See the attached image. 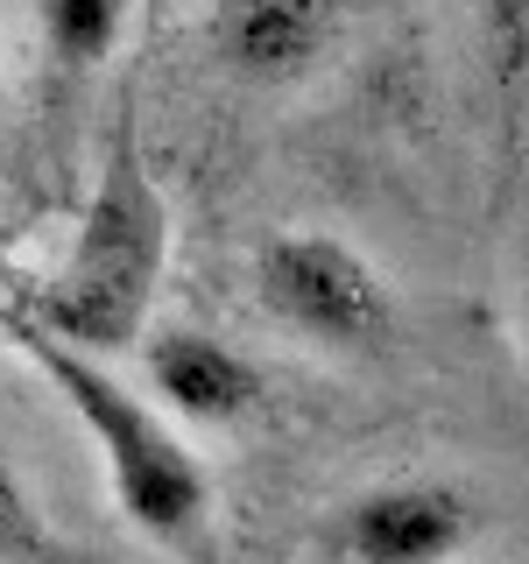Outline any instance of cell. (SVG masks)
I'll return each mask as SVG.
<instances>
[{
	"label": "cell",
	"mask_w": 529,
	"mask_h": 564,
	"mask_svg": "<svg viewBox=\"0 0 529 564\" xmlns=\"http://www.w3.org/2000/svg\"><path fill=\"white\" fill-rule=\"evenodd\" d=\"M0 339L57 388V402L99 445L106 487H114V508L128 516V529H141L149 543H163V551L184 557V564H219V536H212V473H205V458L191 452V437L176 431L155 402H141L106 360L50 339L43 325H29L8 296H0Z\"/></svg>",
	"instance_id": "1"
},
{
	"label": "cell",
	"mask_w": 529,
	"mask_h": 564,
	"mask_svg": "<svg viewBox=\"0 0 529 564\" xmlns=\"http://www.w3.org/2000/svg\"><path fill=\"white\" fill-rule=\"evenodd\" d=\"M163 269H170V198L155 191L149 163H141L134 128H120L64 261L35 282L0 269V296L29 325H43L50 339L106 360V352H128L149 332Z\"/></svg>",
	"instance_id": "2"
},
{
	"label": "cell",
	"mask_w": 529,
	"mask_h": 564,
	"mask_svg": "<svg viewBox=\"0 0 529 564\" xmlns=\"http://www.w3.org/2000/svg\"><path fill=\"white\" fill-rule=\"evenodd\" d=\"M255 296L282 332L325 352H381L396 339V290L375 261L339 234L276 226L255 247Z\"/></svg>",
	"instance_id": "3"
},
{
	"label": "cell",
	"mask_w": 529,
	"mask_h": 564,
	"mask_svg": "<svg viewBox=\"0 0 529 564\" xmlns=\"http://www.w3.org/2000/svg\"><path fill=\"white\" fill-rule=\"evenodd\" d=\"M487 508L452 480H388L325 516V564H458Z\"/></svg>",
	"instance_id": "4"
},
{
	"label": "cell",
	"mask_w": 529,
	"mask_h": 564,
	"mask_svg": "<svg viewBox=\"0 0 529 564\" xmlns=\"http://www.w3.org/2000/svg\"><path fill=\"white\" fill-rule=\"evenodd\" d=\"M141 375H149V395L170 423H198V431H226V423H247L269 395L261 367L247 360L240 346L212 339V332L191 325H149L141 332Z\"/></svg>",
	"instance_id": "5"
},
{
	"label": "cell",
	"mask_w": 529,
	"mask_h": 564,
	"mask_svg": "<svg viewBox=\"0 0 529 564\" xmlns=\"http://www.w3.org/2000/svg\"><path fill=\"white\" fill-rule=\"evenodd\" d=\"M346 0H212L205 43L247 85H304L339 43Z\"/></svg>",
	"instance_id": "6"
},
{
	"label": "cell",
	"mask_w": 529,
	"mask_h": 564,
	"mask_svg": "<svg viewBox=\"0 0 529 564\" xmlns=\"http://www.w3.org/2000/svg\"><path fill=\"white\" fill-rule=\"evenodd\" d=\"M35 29H43L50 64L85 78L93 64H106L128 35V0H35Z\"/></svg>",
	"instance_id": "7"
},
{
	"label": "cell",
	"mask_w": 529,
	"mask_h": 564,
	"mask_svg": "<svg viewBox=\"0 0 529 564\" xmlns=\"http://www.w3.org/2000/svg\"><path fill=\"white\" fill-rule=\"evenodd\" d=\"M473 29H481V57L494 64L501 93L516 99L522 57H529V0H473Z\"/></svg>",
	"instance_id": "8"
},
{
	"label": "cell",
	"mask_w": 529,
	"mask_h": 564,
	"mask_svg": "<svg viewBox=\"0 0 529 564\" xmlns=\"http://www.w3.org/2000/svg\"><path fill=\"white\" fill-rule=\"evenodd\" d=\"M35 557H43V508L0 452V564H35Z\"/></svg>",
	"instance_id": "9"
}]
</instances>
